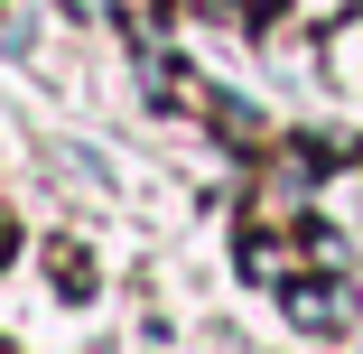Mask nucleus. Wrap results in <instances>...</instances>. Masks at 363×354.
Segmentation results:
<instances>
[{"instance_id": "nucleus-2", "label": "nucleus", "mask_w": 363, "mask_h": 354, "mask_svg": "<svg viewBox=\"0 0 363 354\" xmlns=\"http://www.w3.org/2000/svg\"><path fill=\"white\" fill-rule=\"evenodd\" d=\"M242 19H252V28H270V19H279V0H242Z\"/></svg>"}, {"instance_id": "nucleus-1", "label": "nucleus", "mask_w": 363, "mask_h": 354, "mask_svg": "<svg viewBox=\"0 0 363 354\" xmlns=\"http://www.w3.org/2000/svg\"><path fill=\"white\" fill-rule=\"evenodd\" d=\"M354 317H363V299L345 280H298V289H289V326H308V336H345Z\"/></svg>"}]
</instances>
